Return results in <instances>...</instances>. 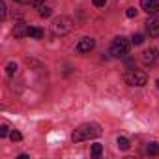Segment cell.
Here are the masks:
<instances>
[{
	"instance_id": "cell-11",
	"label": "cell",
	"mask_w": 159,
	"mask_h": 159,
	"mask_svg": "<svg viewBox=\"0 0 159 159\" xmlns=\"http://www.w3.org/2000/svg\"><path fill=\"white\" fill-rule=\"evenodd\" d=\"M43 30L38 28V26H28V38H34V39H41L43 38Z\"/></svg>"
},
{
	"instance_id": "cell-4",
	"label": "cell",
	"mask_w": 159,
	"mask_h": 159,
	"mask_svg": "<svg viewBox=\"0 0 159 159\" xmlns=\"http://www.w3.org/2000/svg\"><path fill=\"white\" fill-rule=\"evenodd\" d=\"M127 52H129V41L125 38L120 36V38L112 39V43H111V54L114 58H124Z\"/></svg>"
},
{
	"instance_id": "cell-15",
	"label": "cell",
	"mask_w": 159,
	"mask_h": 159,
	"mask_svg": "<svg viewBox=\"0 0 159 159\" xmlns=\"http://www.w3.org/2000/svg\"><path fill=\"white\" fill-rule=\"evenodd\" d=\"M131 41H133V45H142V43H144V36H142V34H135V36L131 38Z\"/></svg>"
},
{
	"instance_id": "cell-13",
	"label": "cell",
	"mask_w": 159,
	"mask_h": 159,
	"mask_svg": "<svg viewBox=\"0 0 159 159\" xmlns=\"http://www.w3.org/2000/svg\"><path fill=\"white\" fill-rule=\"evenodd\" d=\"M116 144H118V148H120V150H129V140H127L125 137H118Z\"/></svg>"
},
{
	"instance_id": "cell-1",
	"label": "cell",
	"mask_w": 159,
	"mask_h": 159,
	"mask_svg": "<svg viewBox=\"0 0 159 159\" xmlns=\"http://www.w3.org/2000/svg\"><path fill=\"white\" fill-rule=\"evenodd\" d=\"M101 135V127L98 124H83L79 125L73 135H71V140L73 142H83V140H90V139H98Z\"/></svg>"
},
{
	"instance_id": "cell-9",
	"label": "cell",
	"mask_w": 159,
	"mask_h": 159,
	"mask_svg": "<svg viewBox=\"0 0 159 159\" xmlns=\"http://www.w3.org/2000/svg\"><path fill=\"white\" fill-rule=\"evenodd\" d=\"M13 36H15V38H25V36H28V28H26V25H25L23 21H17V23H15V26H13Z\"/></svg>"
},
{
	"instance_id": "cell-2",
	"label": "cell",
	"mask_w": 159,
	"mask_h": 159,
	"mask_svg": "<svg viewBox=\"0 0 159 159\" xmlns=\"http://www.w3.org/2000/svg\"><path fill=\"white\" fill-rule=\"evenodd\" d=\"M124 81L129 86H144L148 83V75L140 69H127L124 73Z\"/></svg>"
},
{
	"instance_id": "cell-3",
	"label": "cell",
	"mask_w": 159,
	"mask_h": 159,
	"mask_svg": "<svg viewBox=\"0 0 159 159\" xmlns=\"http://www.w3.org/2000/svg\"><path fill=\"white\" fill-rule=\"evenodd\" d=\"M51 26H52V32L56 36H66V34H69L73 30V21L69 17H66V15H60V17H56L52 21Z\"/></svg>"
},
{
	"instance_id": "cell-20",
	"label": "cell",
	"mask_w": 159,
	"mask_h": 159,
	"mask_svg": "<svg viewBox=\"0 0 159 159\" xmlns=\"http://www.w3.org/2000/svg\"><path fill=\"white\" fill-rule=\"evenodd\" d=\"M94 2V6H98V8H103L105 4H107V0H92Z\"/></svg>"
},
{
	"instance_id": "cell-10",
	"label": "cell",
	"mask_w": 159,
	"mask_h": 159,
	"mask_svg": "<svg viewBox=\"0 0 159 159\" xmlns=\"http://www.w3.org/2000/svg\"><path fill=\"white\" fill-rule=\"evenodd\" d=\"M34 6H36V10H38V13L41 15V17H51V8L49 6H45V2H43V0H36V2H34Z\"/></svg>"
},
{
	"instance_id": "cell-8",
	"label": "cell",
	"mask_w": 159,
	"mask_h": 159,
	"mask_svg": "<svg viewBox=\"0 0 159 159\" xmlns=\"http://www.w3.org/2000/svg\"><path fill=\"white\" fill-rule=\"evenodd\" d=\"M159 58V52H157V49H148L144 54H142V62L146 64V66H150V64H153L155 60Z\"/></svg>"
},
{
	"instance_id": "cell-22",
	"label": "cell",
	"mask_w": 159,
	"mask_h": 159,
	"mask_svg": "<svg viewBox=\"0 0 159 159\" xmlns=\"http://www.w3.org/2000/svg\"><path fill=\"white\" fill-rule=\"evenodd\" d=\"M15 2H19V4H28L30 0H15Z\"/></svg>"
},
{
	"instance_id": "cell-17",
	"label": "cell",
	"mask_w": 159,
	"mask_h": 159,
	"mask_svg": "<svg viewBox=\"0 0 159 159\" xmlns=\"http://www.w3.org/2000/svg\"><path fill=\"white\" fill-rule=\"evenodd\" d=\"M10 137H11V140H13V142H19V140L23 139V135H21V133H19L17 129H13V131L10 133Z\"/></svg>"
},
{
	"instance_id": "cell-7",
	"label": "cell",
	"mask_w": 159,
	"mask_h": 159,
	"mask_svg": "<svg viewBox=\"0 0 159 159\" xmlns=\"http://www.w3.org/2000/svg\"><path fill=\"white\" fill-rule=\"evenodd\" d=\"M140 6L146 13H157L159 11V0H142Z\"/></svg>"
},
{
	"instance_id": "cell-12",
	"label": "cell",
	"mask_w": 159,
	"mask_h": 159,
	"mask_svg": "<svg viewBox=\"0 0 159 159\" xmlns=\"http://www.w3.org/2000/svg\"><path fill=\"white\" fill-rule=\"evenodd\" d=\"M146 153H148V155H159V144L150 142V144L146 146Z\"/></svg>"
},
{
	"instance_id": "cell-6",
	"label": "cell",
	"mask_w": 159,
	"mask_h": 159,
	"mask_svg": "<svg viewBox=\"0 0 159 159\" xmlns=\"http://www.w3.org/2000/svg\"><path fill=\"white\" fill-rule=\"evenodd\" d=\"M146 32L152 38H157L159 36V17H150L146 21Z\"/></svg>"
},
{
	"instance_id": "cell-21",
	"label": "cell",
	"mask_w": 159,
	"mask_h": 159,
	"mask_svg": "<svg viewBox=\"0 0 159 159\" xmlns=\"http://www.w3.org/2000/svg\"><path fill=\"white\" fill-rule=\"evenodd\" d=\"M0 13H2V19H6V4L0 2Z\"/></svg>"
},
{
	"instance_id": "cell-23",
	"label": "cell",
	"mask_w": 159,
	"mask_h": 159,
	"mask_svg": "<svg viewBox=\"0 0 159 159\" xmlns=\"http://www.w3.org/2000/svg\"><path fill=\"white\" fill-rule=\"evenodd\" d=\"M157 88H159V79H157Z\"/></svg>"
},
{
	"instance_id": "cell-14",
	"label": "cell",
	"mask_w": 159,
	"mask_h": 159,
	"mask_svg": "<svg viewBox=\"0 0 159 159\" xmlns=\"http://www.w3.org/2000/svg\"><path fill=\"white\" fill-rule=\"evenodd\" d=\"M15 71H17V64H15V62H10V64L6 66V73H8L10 77H13Z\"/></svg>"
},
{
	"instance_id": "cell-5",
	"label": "cell",
	"mask_w": 159,
	"mask_h": 159,
	"mask_svg": "<svg viewBox=\"0 0 159 159\" xmlns=\"http://www.w3.org/2000/svg\"><path fill=\"white\" fill-rule=\"evenodd\" d=\"M96 47V41L92 39V38H88V36H84V38H81L77 41V52H81V54H86V52H90L92 49Z\"/></svg>"
},
{
	"instance_id": "cell-16",
	"label": "cell",
	"mask_w": 159,
	"mask_h": 159,
	"mask_svg": "<svg viewBox=\"0 0 159 159\" xmlns=\"http://www.w3.org/2000/svg\"><path fill=\"white\" fill-rule=\"evenodd\" d=\"M101 152H103V146H101V144H92V155H94V157L101 155Z\"/></svg>"
},
{
	"instance_id": "cell-18",
	"label": "cell",
	"mask_w": 159,
	"mask_h": 159,
	"mask_svg": "<svg viewBox=\"0 0 159 159\" xmlns=\"http://www.w3.org/2000/svg\"><path fill=\"white\" fill-rule=\"evenodd\" d=\"M8 124H2V125H0V137H6L8 135Z\"/></svg>"
},
{
	"instance_id": "cell-19",
	"label": "cell",
	"mask_w": 159,
	"mask_h": 159,
	"mask_svg": "<svg viewBox=\"0 0 159 159\" xmlns=\"http://www.w3.org/2000/svg\"><path fill=\"white\" fill-rule=\"evenodd\" d=\"M125 15H127V17H137V10H135V8H127Z\"/></svg>"
}]
</instances>
